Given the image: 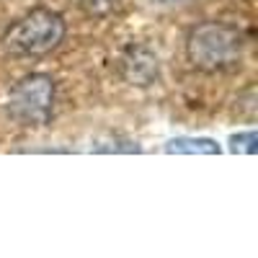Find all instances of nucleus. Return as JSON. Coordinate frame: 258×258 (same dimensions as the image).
Here are the masks:
<instances>
[{
	"label": "nucleus",
	"mask_w": 258,
	"mask_h": 258,
	"mask_svg": "<svg viewBox=\"0 0 258 258\" xmlns=\"http://www.w3.org/2000/svg\"><path fill=\"white\" fill-rule=\"evenodd\" d=\"M64 39V18L54 11L36 8L18 18L3 34V47L13 57H44Z\"/></svg>",
	"instance_id": "obj_2"
},
{
	"label": "nucleus",
	"mask_w": 258,
	"mask_h": 258,
	"mask_svg": "<svg viewBox=\"0 0 258 258\" xmlns=\"http://www.w3.org/2000/svg\"><path fill=\"white\" fill-rule=\"evenodd\" d=\"M255 132H245V135H235L230 140V147L235 150V153H253L255 150Z\"/></svg>",
	"instance_id": "obj_6"
},
{
	"label": "nucleus",
	"mask_w": 258,
	"mask_h": 258,
	"mask_svg": "<svg viewBox=\"0 0 258 258\" xmlns=\"http://www.w3.org/2000/svg\"><path fill=\"white\" fill-rule=\"evenodd\" d=\"M54 109V80L44 73H31L18 80L8 96V114L21 126H44Z\"/></svg>",
	"instance_id": "obj_3"
},
{
	"label": "nucleus",
	"mask_w": 258,
	"mask_h": 258,
	"mask_svg": "<svg viewBox=\"0 0 258 258\" xmlns=\"http://www.w3.org/2000/svg\"><path fill=\"white\" fill-rule=\"evenodd\" d=\"M168 153H197V155H214L220 153V147L214 145L212 140H197V137H178L170 140L165 145Z\"/></svg>",
	"instance_id": "obj_5"
},
{
	"label": "nucleus",
	"mask_w": 258,
	"mask_h": 258,
	"mask_svg": "<svg viewBox=\"0 0 258 258\" xmlns=\"http://www.w3.org/2000/svg\"><path fill=\"white\" fill-rule=\"evenodd\" d=\"M121 70L132 85H150L158 78V57L145 49H129L121 59Z\"/></svg>",
	"instance_id": "obj_4"
},
{
	"label": "nucleus",
	"mask_w": 258,
	"mask_h": 258,
	"mask_svg": "<svg viewBox=\"0 0 258 258\" xmlns=\"http://www.w3.org/2000/svg\"><path fill=\"white\" fill-rule=\"evenodd\" d=\"M245 49V36L238 26L207 21L194 26L186 41L188 62L202 73H225L238 68Z\"/></svg>",
	"instance_id": "obj_1"
}]
</instances>
